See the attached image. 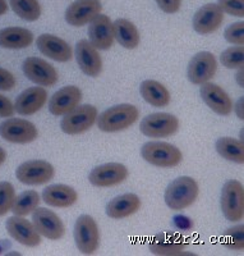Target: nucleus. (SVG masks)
I'll return each instance as SVG.
<instances>
[{"instance_id": "f257e3e1", "label": "nucleus", "mask_w": 244, "mask_h": 256, "mask_svg": "<svg viewBox=\"0 0 244 256\" xmlns=\"http://www.w3.org/2000/svg\"><path fill=\"white\" fill-rule=\"evenodd\" d=\"M198 184L192 177H178L169 184L165 190V204L169 209L175 212H182L187 209L197 200L198 198Z\"/></svg>"}, {"instance_id": "f03ea898", "label": "nucleus", "mask_w": 244, "mask_h": 256, "mask_svg": "<svg viewBox=\"0 0 244 256\" xmlns=\"http://www.w3.org/2000/svg\"><path fill=\"white\" fill-rule=\"evenodd\" d=\"M140 116L138 109L132 104H119L106 109L97 116V127L102 132L124 131L136 123Z\"/></svg>"}, {"instance_id": "7ed1b4c3", "label": "nucleus", "mask_w": 244, "mask_h": 256, "mask_svg": "<svg viewBox=\"0 0 244 256\" xmlns=\"http://www.w3.org/2000/svg\"><path fill=\"white\" fill-rule=\"evenodd\" d=\"M141 155L157 168H174L183 160V154L177 146L164 141H150L141 148Z\"/></svg>"}, {"instance_id": "20e7f679", "label": "nucleus", "mask_w": 244, "mask_h": 256, "mask_svg": "<svg viewBox=\"0 0 244 256\" xmlns=\"http://www.w3.org/2000/svg\"><path fill=\"white\" fill-rule=\"evenodd\" d=\"M221 210L225 219L239 222L244 216V188L242 182L237 180H228L221 191Z\"/></svg>"}, {"instance_id": "39448f33", "label": "nucleus", "mask_w": 244, "mask_h": 256, "mask_svg": "<svg viewBox=\"0 0 244 256\" xmlns=\"http://www.w3.org/2000/svg\"><path fill=\"white\" fill-rule=\"evenodd\" d=\"M73 233L79 252L83 255H92L96 252L100 244V232L97 223L92 216L87 214L78 216Z\"/></svg>"}, {"instance_id": "423d86ee", "label": "nucleus", "mask_w": 244, "mask_h": 256, "mask_svg": "<svg viewBox=\"0 0 244 256\" xmlns=\"http://www.w3.org/2000/svg\"><path fill=\"white\" fill-rule=\"evenodd\" d=\"M97 120V109L90 104L77 105L76 108L63 116L61 131L67 134H81L87 132Z\"/></svg>"}, {"instance_id": "0eeeda50", "label": "nucleus", "mask_w": 244, "mask_h": 256, "mask_svg": "<svg viewBox=\"0 0 244 256\" xmlns=\"http://www.w3.org/2000/svg\"><path fill=\"white\" fill-rule=\"evenodd\" d=\"M140 130L151 138H165L177 134L179 120L169 113H152L141 120Z\"/></svg>"}, {"instance_id": "6e6552de", "label": "nucleus", "mask_w": 244, "mask_h": 256, "mask_svg": "<svg viewBox=\"0 0 244 256\" xmlns=\"http://www.w3.org/2000/svg\"><path fill=\"white\" fill-rule=\"evenodd\" d=\"M55 169L45 160H28L20 164L15 170V177L27 186H40L54 178Z\"/></svg>"}, {"instance_id": "1a4fd4ad", "label": "nucleus", "mask_w": 244, "mask_h": 256, "mask_svg": "<svg viewBox=\"0 0 244 256\" xmlns=\"http://www.w3.org/2000/svg\"><path fill=\"white\" fill-rule=\"evenodd\" d=\"M0 136L8 142L29 144L35 141L38 131L32 122L22 118H9L0 124Z\"/></svg>"}, {"instance_id": "9d476101", "label": "nucleus", "mask_w": 244, "mask_h": 256, "mask_svg": "<svg viewBox=\"0 0 244 256\" xmlns=\"http://www.w3.org/2000/svg\"><path fill=\"white\" fill-rule=\"evenodd\" d=\"M32 224L41 236L51 241H59L65 234V227L61 219L46 208L37 206L33 210Z\"/></svg>"}, {"instance_id": "9b49d317", "label": "nucleus", "mask_w": 244, "mask_h": 256, "mask_svg": "<svg viewBox=\"0 0 244 256\" xmlns=\"http://www.w3.org/2000/svg\"><path fill=\"white\" fill-rule=\"evenodd\" d=\"M218 72L216 56L210 52H200L188 63L187 76L193 84H202L215 77Z\"/></svg>"}, {"instance_id": "f8f14e48", "label": "nucleus", "mask_w": 244, "mask_h": 256, "mask_svg": "<svg viewBox=\"0 0 244 256\" xmlns=\"http://www.w3.org/2000/svg\"><path fill=\"white\" fill-rule=\"evenodd\" d=\"M24 76L31 82L42 88H50L58 82V72L51 64L37 56H29L22 66Z\"/></svg>"}, {"instance_id": "ddd939ff", "label": "nucleus", "mask_w": 244, "mask_h": 256, "mask_svg": "<svg viewBox=\"0 0 244 256\" xmlns=\"http://www.w3.org/2000/svg\"><path fill=\"white\" fill-rule=\"evenodd\" d=\"M127 177L128 169L124 164L106 163L93 168L88 176V180L95 187H113L123 184Z\"/></svg>"}, {"instance_id": "4468645a", "label": "nucleus", "mask_w": 244, "mask_h": 256, "mask_svg": "<svg viewBox=\"0 0 244 256\" xmlns=\"http://www.w3.org/2000/svg\"><path fill=\"white\" fill-rule=\"evenodd\" d=\"M224 22V12L218 4L210 3L201 6L193 16V30L200 35H210L218 31Z\"/></svg>"}, {"instance_id": "2eb2a0df", "label": "nucleus", "mask_w": 244, "mask_h": 256, "mask_svg": "<svg viewBox=\"0 0 244 256\" xmlns=\"http://www.w3.org/2000/svg\"><path fill=\"white\" fill-rule=\"evenodd\" d=\"M6 232L18 244L27 248H35L41 244V234L36 230L32 222L27 220L23 216H10L5 223Z\"/></svg>"}, {"instance_id": "dca6fc26", "label": "nucleus", "mask_w": 244, "mask_h": 256, "mask_svg": "<svg viewBox=\"0 0 244 256\" xmlns=\"http://www.w3.org/2000/svg\"><path fill=\"white\" fill-rule=\"evenodd\" d=\"M101 10L100 0H76L65 10V20L73 27H83L100 14Z\"/></svg>"}, {"instance_id": "f3484780", "label": "nucleus", "mask_w": 244, "mask_h": 256, "mask_svg": "<svg viewBox=\"0 0 244 256\" xmlns=\"http://www.w3.org/2000/svg\"><path fill=\"white\" fill-rule=\"evenodd\" d=\"M201 98L214 113L227 116L233 110V102L227 91L219 84L205 82L201 84Z\"/></svg>"}, {"instance_id": "a211bd4d", "label": "nucleus", "mask_w": 244, "mask_h": 256, "mask_svg": "<svg viewBox=\"0 0 244 256\" xmlns=\"http://www.w3.org/2000/svg\"><path fill=\"white\" fill-rule=\"evenodd\" d=\"M77 63L79 70L88 77H99L102 72V59L97 49L88 40H79L76 45Z\"/></svg>"}, {"instance_id": "6ab92c4d", "label": "nucleus", "mask_w": 244, "mask_h": 256, "mask_svg": "<svg viewBox=\"0 0 244 256\" xmlns=\"http://www.w3.org/2000/svg\"><path fill=\"white\" fill-rule=\"evenodd\" d=\"M38 50L42 56L59 62L65 63L73 58V49L67 41L50 34H42L36 40Z\"/></svg>"}, {"instance_id": "aec40b11", "label": "nucleus", "mask_w": 244, "mask_h": 256, "mask_svg": "<svg viewBox=\"0 0 244 256\" xmlns=\"http://www.w3.org/2000/svg\"><path fill=\"white\" fill-rule=\"evenodd\" d=\"M88 38L97 50H109L114 45L113 20L105 14H97L90 22Z\"/></svg>"}, {"instance_id": "412c9836", "label": "nucleus", "mask_w": 244, "mask_h": 256, "mask_svg": "<svg viewBox=\"0 0 244 256\" xmlns=\"http://www.w3.org/2000/svg\"><path fill=\"white\" fill-rule=\"evenodd\" d=\"M81 100V88L77 86H65L50 98L49 110L52 116H63L79 105Z\"/></svg>"}, {"instance_id": "4be33fe9", "label": "nucleus", "mask_w": 244, "mask_h": 256, "mask_svg": "<svg viewBox=\"0 0 244 256\" xmlns=\"http://www.w3.org/2000/svg\"><path fill=\"white\" fill-rule=\"evenodd\" d=\"M47 100V91L42 86L28 88L17 96L14 110L20 116H32L42 109Z\"/></svg>"}, {"instance_id": "5701e85b", "label": "nucleus", "mask_w": 244, "mask_h": 256, "mask_svg": "<svg viewBox=\"0 0 244 256\" xmlns=\"http://www.w3.org/2000/svg\"><path fill=\"white\" fill-rule=\"evenodd\" d=\"M141 198L136 194H123L110 200L106 205V214L111 219H124L141 209Z\"/></svg>"}, {"instance_id": "b1692460", "label": "nucleus", "mask_w": 244, "mask_h": 256, "mask_svg": "<svg viewBox=\"0 0 244 256\" xmlns=\"http://www.w3.org/2000/svg\"><path fill=\"white\" fill-rule=\"evenodd\" d=\"M42 200L52 208H70L78 200L76 190L68 184H56L47 186L42 192Z\"/></svg>"}, {"instance_id": "393cba45", "label": "nucleus", "mask_w": 244, "mask_h": 256, "mask_svg": "<svg viewBox=\"0 0 244 256\" xmlns=\"http://www.w3.org/2000/svg\"><path fill=\"white\" fill-rule=\"evenodd\" d=\"M184 248H186L184 238L174 232L159 233L150 244V251L155 255L161 256L180 255L184 254Z\"/></svg>"}, {"instance_id": "a878e982", "label": "nucleus", "mask_w": 244, "mask_h": 256, "mask_svg": "<svg viewBox=\"0 0 244 256\" xmlns=\"http://www.w3.org/2000/svg\"><path fill=\"white\" fill-rule=\"evenodd\" d=\"M33 42V34L23 27H5L0 30V46L4 49H24Z\"/></svg>"}, {"instance_id": "bb28decb", "label": "nucleus", "mask_w": 244, "mask_h": 256, "mask_svg": "<svg viewBox=\"0 0 244 256\" xmlns=\"http://www.w3.org/2000/svg\"><path fill=\"white\" fill-rule=\"evenodd\" d=\"M143 100L151 104L155 108H164L170 102V92L168 88L155 80H146L140 86Z\"/></svg>"}, {"instance_id": "cd10ccee", "label": "nucleus", "mask_w": 244, "mask_h": 256, "mask_svg": "<svg viewBox=\"0 0 244 256\" xmlns=\"http://www.w3.org/2000/svg\"><path fill=\"white\" fill-rule=\"evenodd\" d=\"M114 40H116L125 49H136L140 45V32L131 20L119 18L113 24Z\"/></svg>"}, {"instance_id": "c85d7f7f", "label": "nucleus", "mask_w": 244, "mask_h": 256, "mask_svg": "<svg viewBox=\"0 0 244 256\" xmlns=\"http://www.w3.org/2000/svg\"><path fill=\"white\" fill-rule=\"evenodd\" d=\"M215 148L221 158L233 163H244V144L242 140L233 137H221L216 141Z\"/></svg>"}, {"instance_id": "c756f323", "label": "nucleus", "mask_w": 244, "mask_h": 256, "mask_svg": "<svg viewBox=\"0 0 244 256\" xmlns=\"http://www.w3.org/2000/svg\"><path fill=\"white\" fill-rule=\"evenodd\" d=\"M12 10L22 20L27 22H35L41 17V9L38 0H9Z\"/></svg>"}, {"instance_id": "7c9ffc66", "label": "nucleus", "mask_w": 244, "mask_h": 256, "mask_svg": "<svg viewBox=\"0 0 244 256\" xmlns=\"http://www.w3.org/2000/svg\"><path fill=\"white\" fill-rule=\"evenodd\" d=\"M41 198L35 190L23 191L19 196H15L14 204L12 206V212L15 216H26L33 212L40 204Z\"/></svg>"}, {"instance_id": "2f4dec72", "label": "nucleus", "mask_w": 244, "mask_h": 256, "mask_svg": "<svg viewBox=\"0 0 244 256\" xmlns=\"http://www.w3.org/2000/svg\"><path fill=\"white\" fill-rule=\"evenodd\" d=\"M220 60L223 66L229 70H239L244 67V48L236 45L228 48L221 52Z\"/></svg>"}, {"instance_id": "473e14b6", "label": "nucleus", "mask_w": 244, "mask_h": 256, "mask_svg": "<svg viewBox=\"0 0 244 256\" xmlns=\"http://www.w3.org/2000/svg\"><path fill=\"white\" fill-rule=\"evenodd\" d=\"M15 200V190L10 182H0V216L12 210Z\"/></svg>"}, {"instance_id": "72a5a7b5", "label": "nucleus", "mask_w": 244, "mask_h": 256, "mask_svg": "<svg viewBox=\"0 0 244 256\" xmlns=\"http://www.w3.org/2000/svg\"><path fill=\"white\" fill-rule=\"evenodd\" d=\"M225 246L233 251H242L244 248V226L238 224L225 233Z\"/></svg>"}, {"instance_id": "f704fd0d", "label": "nucleus", "mask_w": 244, "mask_h": 256, "mask_svg": "<svg viewBox=\"0 0 244 256\" xmlns=\"http://www.w3.org/2000/svg\"><path fill=\"white\" fill-rule=\"evenodd\" d=\"M224 38L228 42L234 45H239V46H243L244 45V22H237V24H233L225 30Z\"/></svg>"}, {"instance_id": "c9c22d12", "label": "nucleus", "mask_w": 244, "mask_h": 256, "mask_svg": "<svg viewBox=\"0 0 244 256\" xmlns=\"http://www.w3.org/2000/svg\"><path fill=\"white\" fill-rule=\"evenodd\" d=\"M223 12L233 17H244V0H218Z\"/></svg>"}, {"instance_id": "e433bc0d", "label": "nucleus", "mask_w": 244, "mask_h": 256, "mask_svg": "<svg viewBox=\"0 0 244 256\" xmlns=\"http://www.w3.org/2000/svg\"><path fill=\"white\" fill-rule=\"evenodd\" d=\"M15 86V78L13 73L0 67V90L9 91Z\"/></svg>"}, {"instance_id": "4c0bfd02", "label": "nucleus", "mask_w": 244, "mask_h": 256, "mask_svg": "<svg viewBox=\"0 0 244 256\" xmlns=\"http://www.w3.org/2000/svg\"><path fill=\"white\" fill-rule=\"evenodd\" d=\"M159 8L168 14H174L180 9L182 0H155Z\"/></svg>"}, {"instance_id": "58836bf2", "label": "nucleus", "mask_w": 244, "mask_h": 256, "mask_svg": "<svg viewBox=\"0 0 244 256\" xmlns=\"http://www.w3.org/2000/svg\"><path fill=\"white\" fill-rule=\"evenodd\" d=\"M14 104L6 98L0 94V116L1 118H10L14 114Z\"/></svg>"}, {"instance_id": "ea45409f", "label": "nucleus", "mask_w": 244, "mask_h": 256, "mask_svg": "<svg viewBox=\"0 0 244 256\" xmlns=\"http://www.w3.org/2000/svg\"><path fill=\"white\" fill-rule=\"evenodd\" d=\"M174 226L180 230H188L193 227L192 220L184 216H178L174 218Z\"/></svg>"}, {"instance_id": "a19ab883", "label": "nucleus", "mask_w": 244, "mask_h": 256, "mask_svg": "<svg viewBox=\"0 0 244 256\" xmlns=\"http://www.w3.org/2000/svg\"><path fill=\"white\" fill-rule=\"evenodd\" d=\"M236 114H237V116H238L239 120H244V99H243V96H242L241 99L237 102Z\"/></svg>"}, {"instance_id": "79ce46f5", "label": "nucleus", "mask_w": 244, "mask_h": 256, "mask_svg": "<svg viewBox=\"0 0 244 256\" xmlns=\"http://www.w3.org/2000/svg\"><path fill=\"white\" fill-rule=\"evenodd\" d=\"M243 76H244L243 68H239L238 72H237V74H236V81H237V84L241 86V88H243V86H244V82H243L244 77Z\"/></svg>"}, {"instance_id": "37998d69", "label": "nucleus", "mask_w": 244, "mask_h": 256, "mask_svg": "<svg viewBox=\"0 0 244 256\" xmlns=\"http://www.w3.org/2000/svg\"><path fill=\"white\" fill-rule=\"evenodd\" d=\"M8 12V3L6 0H0V16H4Z\"/></svg>"}, {"instance_id": "c03bdc74", "label": "nucleus", "mask_w": 244, "mask_h": 256, "mask_svg": "<svg viewBox=\"0 0 244 256\" xmlns=\"http://www.w3.org/2000/svg\"><path fill=\"white\" fill-rule=\"evenodd\" d=\"M6 159V152L3 148H0V166L5 162Z\"/></svg>"}]
</instances>
